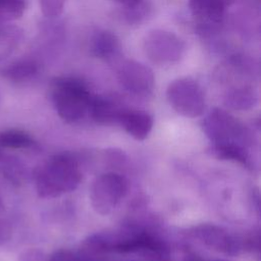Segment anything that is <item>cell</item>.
Masks as SVG:
<instances>
[{
    "instance_id": "cell-15",
    "label": "cell",
    "mask_w": 261,
    "mask_h": 261,
    "mask_svg": "<svg viewBox=\"0 0 261 261\" xmlns=\"http://www.w3.org/2000/svg\"><path fill=\"white\" fill-rule=\"evenodd\" d=\"M210 153L222 160H231L250 166V157L246 147L237 144H212Z\"/></svg>"
},
{
    "instance_id": "cell-2",
    "label": "cell",
    "mask_w": 261,
    "mask_h": 261,
    "mask_svg": "<svg viewBox=\"0 0 261 261\" xmlns=\"http://www.w3.org/2000/svg\"><path fill=\"white\" fill-rule=\"evenodd\" d=\"M51 98L60 118L71 123L83 118L89 111L92 96L82 81L64 76L52 82Z\"/></svg>"
},
{
    "instance_id": "cell-9",
    "label": "cell",
    "mask_w": 261,
    "mask_h": 261,
    "mask_svg": "<svg viewBox=\"0 0 261 261\" xmlns=\"http://www.w3.org/2000/svg\"><path fill=\"white\" fill-rule=\"evenodd\" d=\"M232 0H189V7L195 19L205 29L220 24Z\"/></svg>"
},
{
    "instance_id": "cell-14",
    "label": "cell",
    "mask_w": 261,
    "mask_h": 261,
    "mask_svg": "<svg viewBox=\"0 0 261 261\" xmlns=\"http://www.w3.org/2000/svg\"><path fill=\"white\" fill-rule=\"evenodd\" d=\"M258 94L248 84H238L228 88L223 95V103L234 110H249L257 104Z\"/></svg>"
},
{
    "instance_id": "cell-10",
    "label": "cell",
    "mask_w": 261,
    "mask_h": 261,
    "mask_svg": "<svg viewBox=\"0 0 261 261\" xmlns=\"http://www.w3.org/2000/svg\"><path fill=\"white\" fill-rule=\"evenodd\" d=\"M91 53L107 62L119 60L121 54V44L116 35L109 31H99L91 39Z\"/></svg>"
},
{
    "instance_id": "cell-3",
    "label": "cell",
    "mask_w": 261,
    "mask_h": 261,
    "mask_svg": "<svg viewBox=\"0 0 261 261\" xmlns=\"http://www.w3.org/2000/svg\"><path fill=\"white\" fill-rule=\"evenodd\" d=\"M202 128L212 144H237L248 148L252 143L249 128L220 108H213L205 116Z\"/></svg>"
},
{
    "instance_id": "cell-22",
    "label": "cell",
    "mask_w": 261,
    "mask_h": 261,
    "mask_svg": "<svg viewBox=\"0 0 261 261\" xmlns=\"http://www.w3.org/2000/svg\"><path fill=\"white\" fill-rule=\"evenodd\" d=\"M48 257L40 250L32 249L23 252L19 256V261H47Z\"/></svg>"
},
{
    "instance_id": "cell-11",
    "label": "cell",
    "mask_w": 261,
    "mask_h": 261,
    "mask_svg": "<svg viewBox=\"0 0 261 261\" xmlns=\"http://www.w3.org/2000/svg\"><path fill=\"white\" fill-rule=\"evenodd\" d=\"M124 108L114 99L103 96H95L91 98L89 113L92 118L100 124H112L119 122V118Z\"/></svg>"
},
{
    "instance_id": "cell-24",
    "label": "cell",
    "mask_w": 261,
    "mask_h": 261,
    "mask_svg": "<svg viewBox=\"0 0 261 261\" xmlns=\"http://www.w3.org/2000/svg\"><path fill=\"white\" fill-rule=\"evenodd\" d=\"M74 256L73 253H71L68 250H58L55 251L52 255L48 257L47 261H69Z\"/></svg>"
},
{
    "instance_id": "cell-27",
    "label": "cell",
    "mask_w": 261,
    "mask_h": 261,
    "mask_svg": "<svg viewBox=\"0 0 261 261\" xmlns=\"http://www.w3.org/2000/svg\"><path fill=\"white\" fill-rule=\"evenodd\" d=\"M5 199L3 197V194H2V190L0 188V213H2L3 211H5Z\"/></svg>"
},
{
    "instance_id": "cell-28",
    "label": "cell",
    "mask_w": 261,
    "mask_h": 261,
    "mask_svg": "<svg viewBox=\"0 0 261 261\" xmlns=\"http://www.w3.org/2000/svg\"><path fill=\"white\" fill-rule=\"evenodd\" d=\"M69 261H90V260L84 259V258H79V257H76V256H73Z\"/></svg>"
},
{
    "instance_id": "cell-23",
    "label": "cell",
    "mask_w": 261,
    "mask_h": 261,
    "mask_svg": "<svg viewBox=\"0 0 261 261\" xmlns=\"http://www.w3.org/2000/svg\"><path fill=\"white\" fill-rule=\"evenodd\" d=\"M11 237V227L9 223L0 218V245H3L9 241Z\"/></svg>"
},
{
    "instance_id": "cell-7",
    "label": "cell",
    "mask_w": 261,
    "mask_h": 261,
    "mask_svg": "<svg viewBox=\"0 0 261 261\" xmlns=\"http://www.w3.org/2000/svg\"><path fill=\"white\" fill-rule=\"evenodd\" d=\"M116 76L120 86L136 96H147L154 88V74L147 65L133 60L119 61L116 67Z\"/></svg>"
},
{
    "instance_id": "cell-12",
    "label": "cell",
    "mask_w": 261,
    "mask_h": 261,
    "mask_svg": "<svg viewBox=\"0 0 261 261\" xmlns=\"http://www.w3.org/2000/svg\"><path fill=\"white\" fill-rule=\"evenodd\" d=\"M118 123L135 140L143 141L149 136L153 127V117L142 110L124 109Z\"/></svg>"
},
{
    "instance_id": "cell-13",
    "label": "cell",
    "mask_w": 261,
    "mask_h": 261,
    "mask_svg": "<svg viewBox=\"0 0 261 261\" xmlns=\"http://www.w3.org/2000/svg\"><path fill=\"white\" fill-rule=\"evenodd\" d=\"M40 72V64L33 58L15 59L0 68V74L13 83H25Z\"/></svg>"
},
{
    "instance_id": "cell-17",
    "label": "cell",
    "mask_w": 261,
    "mask_h": 261,
    "mask_svg": "<svg viewBox=\"0 0 261 261\" xmlns=\"http://www.w3.org/2000/svg\"><path fill=\"white\" fill-rule=\"evenodd\" d=\"M0 174L10 182L18 185L24 176V166L18 158L0 151Z\"/></svg>"
},
{
    "instance_id": "cell-6",
    "label": "cell",
    "mask_w": 261,
    "mask_h": 261,
    "mask_svg": "<svg viewBox=\"0 0 261 261\" xmlns=\"http://www.w3.org/2000/svg\"><path fill=\"white\" fill-rule=\"evenodd\" d=\"M186 44L172 32L153 30L144 39V51L148 58L158 65L176 63L184 55Z\"/></svg>"
},
{
    "instance_id": "cell-16",
    "label": "cell",
    "mask_w": 261,
    "mask_h": 261,
    "mask_svg": "<svg viewBox=\"0 0 261 261\" xmlns=\"http://www.w3.org/2000/svg\"><path fill=\"white\" fill-rule=\"evenodd\" d=\"M36 145L34 138L25 130L10 128L0 133V148L30 149Z\"/></svg>"
},
{
    "instance_id": "cell-25",
    "label": "cell",
    "mask_w": 261,
    "mask_h": 261,
    "mask_svg": "<svg viewBox=\"0 0 261 261\" xmlns=\"http://www.w3.org/2000/svg\"><path fill=\"white\" fill-rule=\"evenodd\" d=\"M114 2L118 3L119 5H121L124 8H130V7H135L139 4H141L142 2H144L145 0H113Z\"/></svg>"
},
{
    "instance_id": "cell-19",
    "label": "cell",
    "mask_w": 261,
    "mask_h": 261,
    "mask_svg": "<svg viewBox=\"0 0 261 261\" xmlns=\"http://www.w3.org/2000/svg\"><path fill=\"white\" fill-rule=\"evenodd\" d=\"M25 0H0V23H8L23 14Z\"/></svg>"
},
{
    "instance_id": "cell-20",
    "label": "cell",
    "mask_w": 261,
    "mask_h": 261,
    "mask_svg": "<svg viewBox=\"0 0 261 261\" xmlns=\"http://www.w3.org/2000/svg\"><path fill=\"white\" fill-rule=\"evenodd\" d=\"M151 11V4L148 0H145L141 4L130 7V8H124L123 9V16L125 20L129 23H140L142 20H144Z\"/></svg>"
},
{
    "instance_id": "cell-5",
    "label": "cell",
    "mask_w": 261,
    "mask_h": 261,
    "mask_svg": "<svg viewBox=\"0 0 261 261\" xmlns=\"http://www.w3.org/2000/svg\"><path fill=\"white\" fill-rule=\"evenodd\" d=\"M127 180L121 174L107 172L94 179L90 189V201L93 209L101 214H109L124 198Z\"/></svg>"
},
{
    "instance_id": "cell-4",
    "label": "cell",
    "mask_w": 261,
    "mask_h": 261,
    "mask_svg": "<svg viewBox=\"0 0 261 261\" xmlns=\"http://www.w3.org/2000/svg\"><path fill=\"white\" fill-rule=\"evenodd\" d=\"M170 106L185 117L195 118L203 114L206 106L203 89L191 77H180L172 81L166 90Z\"/></svg>"
},
{
    "instance_id": "cell-26",
    "label": "cell",
    "mask_w": 261,
    "mask_h": 261,
    "mask_svg": "<svg viewBox=\"0 0 261 261\" xmlns=\"http://www.w3.org/2000/svg\"><path fill=\"white\" fill-rule=\"evenodd\" d=\"M184 261H205L203 260L202 258H200L199 256L197 255H194V254H190V255H187L185 260ZM215 261H225V260H215Z\"/></svg>"
},
{
    "instance_id": "cell-1",
    "label": "cell",
    "mask_w": 261,
    "mask_h": 261,
    "mask_svg": "<svg viewBox=\"0 0 261 261\" xmlns=\"http://www.w3.org/2000/svg\"><path fill=\"white\" fill-rule=\"evenodd\" d=\"M34 180L41 198H56L74 191L82 180V172L74 158L59 154L35 170Z\"/></svg>"
},
{
    "instance_id": "cell-8",
    "label": "cell",
    "mask_w": 261,
    "mask_h": 261,
    "mask_svg": "<svg viewBox=\"0 0 261 261\" xmlns=\"http://www.w3.org/2000/svg\"><path fill=\"white\" fill-rule=\"evenodd\" d=\"M191 234L206 247L227 256H237L245 250L244 241L216 224L196 225L191 228Z\"/></svg>"
},
{
    "instance_id": "cell-18",
    "label": "cell",
    "mask_w": 261,
    "mask_h": 261,
    "mask_svg": "<svg viewBox=\"0 0 261 261\" xmlns=\"http://www.w3.org/2000/svg\"><path fill=\"white\" fill-rule=\"evenodd\" d=\"M20 39L21 32L19 29L8 23H0V62L14 51Z\"/></svg>"
},
{
    "instance_id": "cell-21",
    "label": "cell",
    "mask_w": 261,
    "mask_h": 261,
    "mask_svg": "<svg viewBox=\"0 0 261 261\" xmlns=\"http://www.w3.org/2000/svg\"><path fill=\"white\" fill-rule=\"evenodd\" d=\"M65 0H39L42 13L47 17H56L61 14Z\"/></svg>"
}]
</instances>
